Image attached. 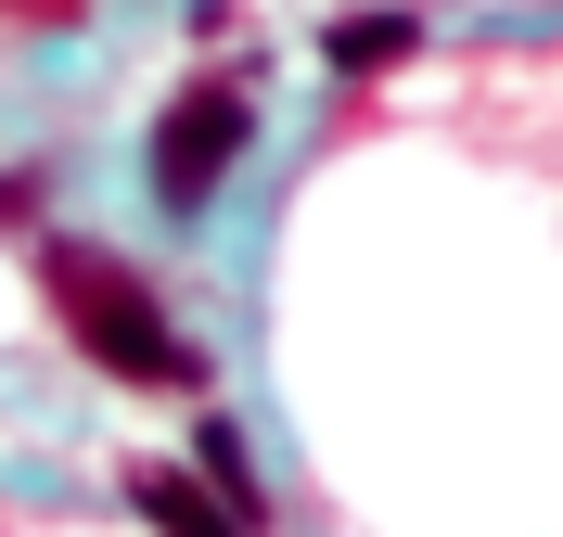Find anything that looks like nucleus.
I'll return each instance as SVG.
<instances>
[{
    "mask_svg": "<svg viewBox=\"0 0 563 537\" xmlns=\"http://www.w3.org/2000/svg\"><path fill=\"white\" fill-rule=\"evenodd\" d=\"M38 282H52V307H65V333H77V358H90V371H115V384H141V396H206V346H192V333L141 294L129 256L52 244V256H38Z\"/></svg>",
    "mask_w": 563,
    "mask_h": 537,
    "instance_id": "obj_1",
    "label": "nucleus"
},
{
    "mask_svg": "<svg viewBox=\"0 0 563 537\" xmlns=\"http://www.w3.org/2000/svg\"><path fill=\"white\" fill-rule=\"evenodd\" d=\"M244 142H256V90H244V77L179 90V103L154 115V154H141L154 205H167V217H206V205H218V179L244 167Z\"/></svg>",
    "mask_w": 563,
    "mask_h": 537,
    "instance_id": "obj_2",
    "label": "nucleus"
},
{
    "mask_svg": "<svg viewBox=\"0 0 563 537\" xmlns=\"http://www.w3.org/2000/svg\"><path fill=\"white\" fill-rule=\"evenodd\" d=\"M129 512H141L154 537H256L244 512L206 486V473H167V461H141V473H129Z\"/></svg>",
    "mask_w": 563,
    "mask_h": 537,
    "instance_id": "obj_3",
    "label": "nucleus"
},
{
    "mask_svg": "<svg viewBox=\"0 0 563 537\" xmlns=\"http://www.w3.org/2000/svg\"><path fill=\"white\" fill-rule=\"evenodd\" d=\"M422 52V13H333L320 26V65L333 77H385V65H410Z\"/></svg>",
    "mask_w": 563,
    "mask_h": 537,
    "instance_id": "obj_4",
    "label": "nucleus"
},
{
    "mask_svg": "<svg viewBox=\"0 0 563 537\" xmlns=\"http://www.w3.org/2000/svg\"><path fill=\"white\" fill-rule=\"evenodd\" d=\"M192 473H206V486L244 512V525L269 512V500H256V461H244V435H231V423H206V435H192Z\"/></svg>",
    "mask_w": 563,
    "mask_h": 537,
    "instance_id": "obj_5",
    "label": "nucleus"
},
{
    "mask_svg": "<svg viewBox=\"0 0 563 537\" xmlns=\"http://www.w3.org/2000/svg\"><path fill=\"white\" fill-rule=\"evenodd\" d=\"M26 217H38V167H13L0 179V231H26Z\"/></svg>",
    "mask_w": 563,
    "mask_h": 537,
    "instance_id": "obj_6",
    "label": "nucleus"
}]
</instances>
